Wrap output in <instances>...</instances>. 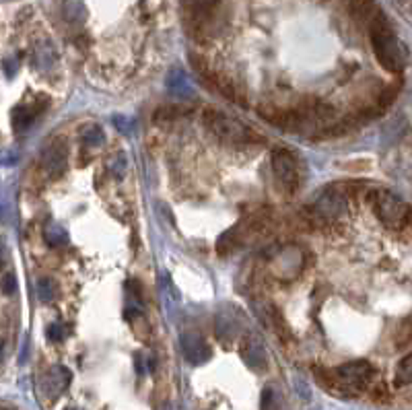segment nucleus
<instances>
[{"mask_svg":"<svg viewBox=\"0 0 412 410\" xmlns=\"http://www.w3.org/2000/svg\"><path fill=\"white\" fill-rule=\"evenodd\" d=\"M367 29H369V37H371L373 54H376L378 62L381 64V68H385L387 72H394V74L402 72L411 60V56H408L404 41L392 32L387 17L380 13Z\"/></svg>","mask_w":412,"mask_h":410,"instance_id":"1","label":"nucleus"},{"mask_svg":"<svg viewBox=\"0 0 412 410\" xmlns=\"http://www.w3.org/2000/svg\"><path fill=\"white\" fill-rule=\"evenodd\" d=\"M376 378V369L369 361H349L334 369L324 371L319 381L340 398H354L363 394Z\"/></svg>","mask_w":412,"mask_h":410,"instance_id":"2","label":"nucleus"},{"mask_svg":"<svg viewBox=\"0 0 412 410\" xmlns=\"http://www.w3.org/2000/svg\"><path fill=\"white\" fill-rule=\"evenodd\" d=\"M270 229V219L262 213H258L254 217L246 219V221L237 223L235 227H231L229 231H225L221 237H219V244H217V250L219 253H231L244 246H250L254 244L255 239L264 237Z\"/></svg>","mask_w":412,"mask_h":410,"instance_id":"3","label":"nucleus"},{"mask_svg":"<svg viewBox=\"0 0 412 410\" xmlns=\"http://www.w3.org/2000/svg\"><path fill=\"white\" fill-rule=\"evenodd\" d=\"M204 126L225 143H260V140H264L255 134L254 130H250L244 122H239L237 118L225 114L221 110H213V107H208L204 112Z\"/></svg>","mask_w":412,"mask_h":410,"instance_id":"4","label":"nucleus"},{"mask_svg":"<svg viewBox=\"0 0 412 410\" xmlns=\"http://www.w3.org/2000/svg\"><path fill=\"white\" fill-rule=\"evenodd\" d=\"M371 204H373V211H376L378 219L387 227H402V225L411 221V206L402 198H398L390 192H373Z\"/></svg>","mask_w":412,"mask_h":410,"instance_id":"5","label":"nucleus"},{"mask_svg":"<svg viewBox=\"0 0 412 410\" xmlns=\"http://www.w3.org/2000/svg\"><path fill=\"white\" fill-rule=\"evenodd\" d=\"M272 171L277 176V180L285 186L288 192H295L301 184V171L297 165V159L291 151L279 149L272 153Z\"/></svg>","mask_w":412,"mask_h":410,"instance_id":"6","label":"nucleus"},{"mask_svg":"<svg viewBox=\"0 0 412 410\" xmlns=\"http://www.w3.org/2000/svg\"><path fill=\"white\" fill-rule=\"evenodd\" d=\"M312 211H314V215L319 217L321 221H334V219H338V217L345 215V211H347V198H345L343 192L324 190L316 198Z\"/></svg>","mask_w":412,"mask_h":410,"instance_id":"7","label":"nucleus"},{"mask_svg":"<svg viewBox=\"0 0 412 410\" xmlns=\"http://www.w3.org/2000/svg\"><path fill=\"white\" fill-rule=\"evenodd\" d=\"M39 165H41V171L50 178L62 176L66 169V143L64 140L50 143L39 157Z\"/></svg>","mask_w":412,"mask_h":410,"instance_id":"8","label":"nucleus"},{"mask_svg":"<svg viewBox=\"0 0 412 410\" xmlns=\"http://www.w3.org/2000/svg\"><path fill=\"white\" fill-rule=\"evenodd\" d=\"M70 371L62 367V365H54L50 371H46V376L41 379V392H44V396L46 398H50V400H56V398H60V394L66 392V388L70 385Z\"/></svg>","mask_w":412,"mask_h":410,"instance_id":"9","label":"nucleus"},{"mask_svg":"<svg viewBox=\"0 0 412 410\" xmlns=\"http://www.w3.org/2000/svg\"><path fill=\"white\" fill-rule=\"evenodd\" d=\"M182 352L192 365H202L213 357V350L208 347V343L194 332H188L182 336Z\"/></svg>","mask_w":412,"mask_h":410,"instance_id":"10","label":"nucleus"},{"mask_svg":"<svg viewBox=\"0 0 412 410\" xmlns=\"http://www.w3.org/2000/svg\"><path fill=\"white\" fill-rule=\"evenodd\" d=\"M46 103L48 101L44 97H37L33 101L21 103L19 107H15V112H13V126L17 128V130H25V128L32 126L33 122H35V118L44 112Z\"/></svg>","mask_w":412,"mask_h":410,"instance_id":"11","label":"nucleus"},{"mask_svg":"<svg viewBox=\"0 0 412 410\" xmlns=\"http://www.w3.org/2000/svg\"><path fill=\"white\" fill-rule=\"evenodd\" d=\"M241 359H244V363L252 371H264L266 369V363H268L266 350H264L262 343L255 336H250V338L244 340V345H241Z\"/></svg>","mask_w":412,"mask_h":410,"instance_id":"12","label":"nucleus"},{"mask_svg":"<svg viewBox=\"0 0 412 410\" xmlns=\"http://www.w3.org/2000/svg\"><path fill=\"white\" fill-rule=\"evenodd\" d=\"M215 332H217V338L221 343H229L239 334V317H237V312L233 308H225L219 312Z\"/></svg>","mask_w":412,"mask_h":410,"instance_id":"13","label":"nucleus"},{"mask_svg":"<svg viewBox=\"0 0 412 410\" xmlns=\"http://www.w3.org/2000/svg\"><path fill=\"white\" fill-rule=\"evenodd\" d=\"M58 60V54L54 50V46L50 41H39L35 44L33 48V66L39 70V72H48L56 66Z\"/></svg>","mask_w":412,"mask_h":410,"instance_id":"14","label":"nucleus"},{"mask_svg":"<svg viewBox=\"0 0 412 410\" xmlns=\"http://www.w3.org/2000/svg\"><path fill=\"white\" fill-rule=\"evenodd\" d=\"M349 2L354 19H357L359 23H363L365 27H369L371 21L381 13V8L378 6L376 0H349Z\"/></svg>","mask_w":412,"mask_h":410,"instance_id":"15","label":"nucleus"},{"mask_svg":"<svg viewBox=\"0 0 412 410\" xmlns=\"http://www.w3.org/2000/svg\"><path fill=\"white\" fill-rule=\"evenodd\" d=\"M62 15L68 23H83L87 19V8L83 0H64Z\"/></svg>","mask_w":412,"mask_h":410,"instance_id":"16","label":"nucleus"},{"mask_svg":"<svg viewBox=\"0 0 412 410\" xmlns=\"http://www.w3.org/2000/svg\"><path fill=\"white\" fill-rule=\"evenodd\" d=\"M266 314H268V322H272V326H274V332H277L281 338H291V332H288V326H286L283 314H281L274 305H268V308H266Z\"/></svg>","mask_w":412,"mask_h":410,"instance_id":"17","label":"nucleus"},{"mask_svg":"<svg viewBox=\"0 0 412 410\" xmlns=\"http://www.w3.org/2000/svg\"><path fill=\"white\" fill-rule=\"evenodd\" d=\"M81 138L89 147H101L105 143V132H103V128L97 126V124H87V126L83 128V132H81Z\"/></svg>","mask_w":412,"mask_h":410,"instance_id":"18","label":"nucleus"},{"mask_svg":"<svg viewBox=\"0 0 412 410\" xmlns=\"http://www.w3.org/2000/svg\"><path fill=\"white\" fill-rule=\"evenodd\" d=\"M56 293H58V284L54 283V279L44 277V279L37 281V297H39V301L50 303V301H54Z\"/></svg>","mask_w":412,"mask_h":410,"instance_id":"19","label":"nucleus"},{"mask_svg":"<svg viewBox=\"0 0 412 410\" xmlns=\"http://www.w3.org/2000/svg\"><path fill=\"white\" fill-rule=\"evenodd\" d=\"M396 383L398 385H408V383H412V352L400 361V365L396 369Z\"/></svg>","mask_w":412,"mask_h":410,"instance_id":"20","label":"nucleus"},{"mask_svg":"<svg viewBox=\"0 0 412 410\" xmlns=\"http://www.w3.org/2000/svg\"><path fill=\"white\" fill-rule=\"evenodd\" d=\"M109 171H112L118 180H122V178L126 176L128 161L126 157H124V153H118L116 157L109 159Z\"/></svg>","mask_w":412,"mask_h":410,"instance_id":"21","label":"nucleus"},{"mask_svg":"<svg viewBox=\"0 0 412 410\" xmlns=\"http://www.w3.org/2000/svg\"><path fill=\"white\" fill-rule=\"evenodd\" d=\"M46 239H48L52 246H64L68 237H66V233H64L58 225H48V227H46Z\"/></svg>","mask_w":412,"mask_h":410,"instance_id":"22","label":"nucleus"},{"mask_svg":"<svg viewBox=\"0 0 412 410\" xmlns=\"http://www.w3.org/2000/svg\"><path fill=\"white\" fill-rule=\"evenodd\" d=\"M262 410H279V394L274 388H266L262 394Z\"/></svg>","mask_w":412,"mask_h":410,"instance_id":"23","label":"nucleus"},{"mask_svg":"<svg viewBox=\"0 0 412 410\" xmlns=\"http://www.w3.org/2000/svg\"><path fill=\"white\" fill-rule=\"evenodd\" d=\"M2 289H4L6 295H11L17 289V281H15V275L13 272H4V277H2Z\"/></svg>","mask_w":412,"mask_h":410,"instance_id":"24","label":"nucleus"},{"mask_svg":"<svg viewBox=\"0 0 412 410\" xmlns=\"http://www.w3.org/2000/svg\"><path fill=\"white\" fill-rule=\"evenodd\" d=\"M192 6L194 8H198V11H211V8H215L217 6V2L219 0H190Z\"/></svg>","mask_w":412,"mask_h":410,"instance_id":"25","label":"nucleus"},{"mask_svg":"<svg viewBox=\"0 0 412 410\" xmlns=\"http://www.w3.org/2000/svg\"><path fill=\"white\" fill-rule=\"evenodd\" d=\"M48 336L52 338V340H62L64 338V328L60 324H52L50 328H48Z\"/></svg>","mask_w":412,"mask_h":410,"instance_id":"26","label":"nucleus"},{"mask_svg":"<svg viewBox=\"0 0 412 410\" xmlns=\"http://www.w3.org/2000/svg\"><path fill=\"white\" fill-rule=\"evenodd\" d=\"M161 410H178V406H175V404H171V402H167V404H163V406H161Z\"/></svg>","mask_w":412,"mask_h":410,"instance_id":"27","label":"nucleus"}]
</instances>
